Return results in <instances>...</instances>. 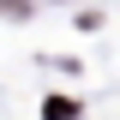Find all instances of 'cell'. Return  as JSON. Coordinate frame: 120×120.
<instances>
[{"label":"cell","instance_id":"obj_1","mask_svg":"<svg viewBox=\"0 0 120 120\" xmlns=\"http://www.w3.org/2000/svg\"><path fill=\"white\" fill-rule=\"evenodd\" d=\"M0 12H6V18H24V12H30V0H0Z\"/></svg>","mask_w":120,"mask_h":120}]
</instances>
